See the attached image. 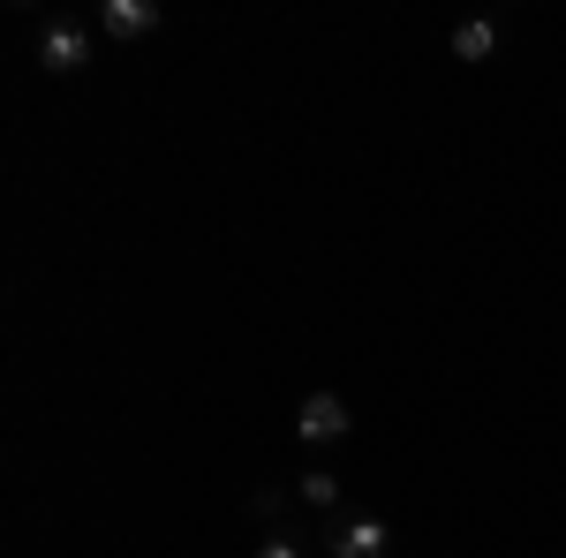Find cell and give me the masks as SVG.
<instances>
[{"mask_svg": "<svg viewBox=\"0 0 566 558\" xmlns=\"http://www.w3.org/2000/svg\"><path fill=\"white\" fill-rule=\"evenodd\" d=\"M386 544H392V528L370 520V514H333L325 520V551L333 558H386Z\"/></svg>", "mask_w": 566, "mask_h": 558, "instance_id": "obj_1", "label": "cell"}, {"mask_svg": "<svg viewBox=\"0 0 566 558\" xmlns=\"http://www.w3.org/2000/svg\"><path fill=\"white\" fill-rule=\"evenodd\" d=\"M151 23H159L151 0H98V31H106V39H144Z\"/></svg>", "mask_w": 566, "mask_h": 558, "instance_id": "obj_4", "label": "cell"}, {"mask_svg": "<svg viewBox=\"0 0 566 558\" xmlns=\"http://www.w3.org/2000/svg\"><path fill=\"white\" fill-rule=\"evenodd\" d=\"M295 491H303L310 506H325V514H333V506H340V475H333V468H310L303 483H295Z\"/></svg>", "mask_w": 566, "mask_h": 558, "instance_id": "obj_6", "label": "cell"}, {"mask_svg": "<svg viewBox=\"0 0 566 558\" xmlns=\"http://www.w3.org/2000/svg\"><path fill=\"white\" fill-rule=\"evenodd\" d=\"M295 430H303L310 445H340V438L355 430V415H348V400H340V392H310L303 415H295Z\"/></svg>", "mask_w": 566, "mask_h": 558, "instance_id": "obj_2", "label": "cell"}, {"mask_svg": "<svg viewBox=\"0 0 566 558\" xmlns=\"http://www.w3.org/2000/svg\"><path fill=\"white\" fill-rule=\"evenodd\" d=\"M258 558H303V544H295V536H264Z\"/></svg>", "mask_w": 566, "mask_h": 558, "instance_id": "obj_7", "label": "cell"}, {"mask_svg": "<svg viewBox=\"0 0 566 558\" xmlns=\"http://www.w3.org/2000/svg\"><path fill=\"white\" fill-rule=\"evenodd\" d=\"M453 53H461V61H491V53H499V31H491V23H461V31H453Z\"/></svg>", "mask_w": 566, "mask_h": 558, "instance_id": "obj_5", "label": "cell"}, {"mask_svg": "<svg viewBox=\"0 0 566 558\" xmlns=\"http://www.w3.org/2000/svg\"><path fill=\"white\" fill-rule=\"evenodd\" d=\"M39 61L53 69V76H76L91 61V31H76V23H45L39 31Z\"/></svg>", "mask_w": 566, "mask_h": 558, "instance_id": "obj_3", "label": "cell"}]
</instances>
